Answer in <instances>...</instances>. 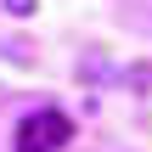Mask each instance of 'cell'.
<instances>
[{
    "label": "cell",
    "mask_w": 152,
    "mask_h": 152,
    "mask_svg": "<svg viewBox=\"0 0 152 152\" xmlns=\"http://www.w3.org/2000/svg\"><path fill=\"white\" fill-rule=\"evenodd\" d=\"M68 141H73V118L56 107H39L17 124V152H62Z\"/></svg>",
    "instance_id": "6da1fadb"
},
{
    "label": "cell",
    "mask_w": 152,
    "mask_h": 152,
    "mask_svg": "<svg viewBox=\"0 0 152 152\" xmlns=\"http://www.w3.org/2000/svg\"><path fill=\"white\" fill-rule=\"evenodd\" d=\"M6 11H11V17H28V11H34V0H6Z\"/></svg>",
    "instance_id": "7a4b0ae2"
}]
</instances>
